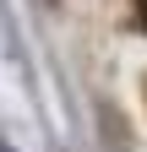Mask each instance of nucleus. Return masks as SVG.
I'll return each instance as SVG.
<instances>
[{"instance_id":"nucleus-2","label":"nucleus","mask_w":147,"mask_h":152,"mask_svg":"<svg viewBox=\"0 0 147 152\" xmlns=\"http://www.w3.org/2000/svg\"><path fill=\"white\" fill-rule=\"evenodd\" d=\"M0 152H6V147H0Z\"/></svg>"},{"instance_id":"nucleus-1","label":"nucleus","mask_w":147,"mask_h":152,"mask_svg":"<svg viewBox=\"0 0 147 152\" xmlns=\"http://www.w3.org/2000/svg\"><path fill=\"white\" fill-rule=\"evenodd\" d=\"M142 98H147V76H142Z\"/></svg>"}]
</instances>
